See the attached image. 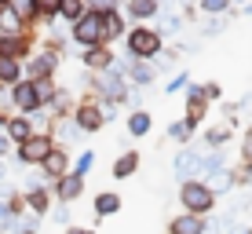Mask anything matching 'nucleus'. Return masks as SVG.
Here are the masks:
<instances>
[{
	"instance_id": "ddd939ff",
	"label": "nucleus",
	"mask_w": 252,
	"mask_h": 234,
	"mask_svg": "<svg viewBox=\"0 0 252 234\" xmlns=\"http://www.w3.org/2000/svg\"><path fill=\"white\" fill-rule=\"evenodd\" d=\"M114 48L110 44H95V48H84L81 51V66L88 73H102V70H110V66H114Z\"/></svg>"
},
{
	"instance_id": "f257e3e1",
	"label": "nucleus",
	"mask_w": 252,
	"mask_h": 234,
	"mask_svg": "<svg viewBox=\"0 0 252 234\" xmlns=\"http://www.w3.org/2000/svg\"><path fill=\"white\" fill-rule=\"evenodd\" d=\"M161 51H164V37L158 26H128V33H125V55L128 59L154 63Z\"/></svg>"
},
{
	"instance_id": "72a5a7b5",
	"label": "nucleus",
	"mask_w": 252,
	"mask_h": 234,
	"mask_svg": "<svg viewBox=\"0 0 252 234\" xmlns=\"http://www.w3.org/2000/svg\"><path fill=\"white\" fill-rule=\"evenodd\" d=\"M125 4V0H84V7L95 15H106V11H117V7Z\"/></svg>"
},
{
	"instance_id": "37998d69",
	"label": "nucleus",
	"mask_w": 252,
	"mask_h": 234,
	"mask_svg": "<svg viewBox=\"0 0 252 234\" xmlns=\"http://www.w3.org/2000/svg\"><path fill=\"white\" fill-rule=\"evenodd\" d=\"M245 216H249V223H252V198H249V212H245Z\"/></svg>"
},
{
	"instance_id": "423d86ee",
	"label": "nucleus",
	"mask_w": 252,
	"mask_h": 234,
	"mask_svg": "<svg viewBox=\"0 0 252 234\" xmlns=\"http://www.w3.org/2000/svg\"><path fill=\"white\" fill-rule=\"evenodd\" d=\"M69 40H73L77 48H95V44H102V19L95 11H84L81 19H77L73 26H69Z\"/></svg>"
},
{
	"instance_id": "79ce46f5",
	"label": "nucleus",
	"mask_w": 252,
	"mask_h": 234,
	"mask_svg": "<svg viewBox=\"0 0 252 234\" xmlns=\"http://www.w3.org/2000/svg\"><path fill=\"white\" fill-rule=\"evenodd\" d=\"M241 15H252V0H249V4H245V7H241Z\"/></svg>"
},
{
	"instance_id": "a878e982",
	"label": "nucleus",
	"mask_w": 252,
	"mask_h": 234,
	"mask_svg": "<svg viewBox=\"0 0 252 234\" xmlns=\"http://www.w3.org/2000/svg\"><path fill=\"white\" fill-rule=\"evenodd\" d=\"M179 143V146H190V139H194V128H190L187 125V121L183 117H179V121H168V132H164V143Z\"/></svg>"
},
{
	"instance_id": "7ed1b4c3",
	"label": "nucleus",
	"mask_w": 252,
	"mask_h": 234,
	"mask_svg": "<svg viewBox=\"0 0 252 234\" xmlns=\"http://www.w3.org/2000/svg\"><path fill=\"white\" fill-rule=\"evenodd\" d=\"M216 190L201 183V179H187V183H179V205H183V212H194V216H212L216 212Z\"/></svg>"
},
{
	"instance_id": "aec40b11",
	"label": "nucleus",
	"mask_w": 252,
	"mask_h": 234,
	"mask_svg": "<svg viewBox=\"0 0 252 234\" xmlns=\"http://www.w3.org/2000/svg\"><path fill=\"white\" fill-rule=\"evenodd\" d=\"M33 132H37V128H33V117H26V114H19V117H7V139H11L15 146L26 143Z\"/></svg>"
},
{
	"instance_id": "6ab92c4d",
	"label": "nucleus",
	"mask_w": 252,
	"mask_h": 234,
	"mask_svg": "<svg viewBox=\"0 0 252 234\" xmlns=\"http://www.w3.org/2000/svg\"><path fill=\"white\" fill-rule=\"evenodd\" d=\"M168 234H205V216L194 212H179L168 220Z\"/></svg>"
},
{
	"instance_id": "20e7f679",
	"label": "nucleus",
	"mask_w": 252,
	"mask_h": 234,
	"mask_svg": "<svg viewBox=\"0 0 252 234\" xmlns=\"http://www.w3.org/2000/svg\"><path fill=\"white\" fill-rule=\"evenodd\" d=\"M172 176H176L179 183H187V179H205V150H197V146H179L176 158H172Z\"/></svg>"
},
{
	"instance_id": "5701e85b",
	"label": "nucleus",
	"mask_w": 252,
	"mask_h": 234,
	"mask_svg": "<svg viewBox=\"0 0 252 234\" xmlns=\"http://www.w3.org/2000/svg\"><path fill=\"white\" fill-rule=\"evenodd\" d=\"M117 212H121V194L117 190L95 194V220H106V216H117Z\"/></svg>"
},
{
	"instance_id": "6e6552de",
	"label": "nucleus",
	"mask_w": 252,
	"mask_h": 234,
	"mask_svg": "<svg viewBox=\"0 0 252 234\" xmlns=\"http://www.w3.org/2000/svg\"><path fill=\"white\" fill-rule=\"evenodd\" d=\"M59 51H33L30 59L22 63V77L26 81H44V77H55V70H59Z\"/></svg>"
},
{
	"instance_id": "473e14b6",
	"label": "nucleus",
	"mask_w": 252,
	"mask_h": 234,
	"mask_svg": "<svg viewBox=\"0 0 252 234\" xmlns=\"http://www.w3.org/2000/svg\"><path fill=\"white\" fill-rule=\"evenodd\" d=\"M37 227H40V216H19L15 220V234H37Z\"/></svg>"
},
{
	"instance_id": "ea45409f",
	"label": "nucleus",
	"mask_w": 252,
	"mask_h": 234,
	"mask_svg": "<svg viewBox=\"0 0 252 234\" xmlns=\"http://www.w3.org/2000/svg\"><path fill=\"white\" fill-rule=\"evenodd\" d=\"M66 234H99V231H92V227H73V223H69Z\"/></svg>"
},
{
	"instance_id": "b1692460",
	"label": "nucleus",
	"mask_w": 252,
	"mask_h": 234,
	"mask_svg": "<svg viewBox=\"0 0 252 234\" xmlns=\"http://www.w3.org/2000/svg\"><path fill=\"white\" fill-rule=\"evenodd\" d=\"M19 81H22V59H7V55H0V84L15 88Z\"/></svg>"
},
{
	"instance_id": "de8ad7c7",
	"label": "nucleus",
	"mask_w": 252,
	"mask_h": 234,
	"mask_svg": "<svg viewBox=\"0 0 252 234\" xmlns=\"http://www.w3.org/2000/svg\"><path fill=\"white\" fill-rule=\"evenodd\" d=\"M230 4H234V0H230Z\"/></svg>"
},
{
	"instance_id": "a18cd8bd",
	"label": "nucleus",
	"mask_w": 252,
	"mask_h": 234,
	"mask_svg": "<svg viewBox=\"0 0 252 234\" xmlns=\"http://www.w3.org/2000/svg\"><path fill=\"white\" fill-rule=\"evenodd\" d=\"M0 7H4V0H0Z\"/></svg>"
},
{
	"instance_id": "4be33fe9",
	"label": "nucleus",
	"mask_w": 252,
	"mask_h": 234,
	"mask_svg": "<svg viewBox=\"0 0 252 234\" xmlns=\"http://www.w3.org/2000/svg\"><path fill=\"white\" fill-rule=\"evenodd\" d=\"M51 139H55V146H73L77 139H81V128L73 125V117H59V121H55V132H51Z\"/></svg>"
},
{
	"instance_id": "c85d7f7f",
	"label": "nucleus",
	"mask_w": 252,
	"mask_h": 234,
	"mask_svg": "<svg viewBox=\"0 0 252 234\" xmlns=\"http://www.w3.org/2000/svg\"><path fill=\"white\" fill-rule=\"evenodd\" d=\"M187 84H190V70H176L168 77V81H164V95H179V92H187Z\"/></svg>"
},
{
	"instance_id": "cd10ccee",
	"label": "nucleus",
	"mask_w": 252,
	"mask_h": 234,
	"mask_svg": "<svg viewBox=\"0 0 252 234\" xmlns=\"http://www.w3.org/2000/svg\"><path fill=\"white\" fill-rule=\"evenodd\" d=\"M183 26H187V19H183V15L168 11V15L161 19V26H158V30H161V37H179V33H183Z\"/></svg>"
},
{
	"instance_id": "58836bf2",
	"label": "nucleus",
	"mask_w": 252,
	"mask_h": 234,
	"mask_svg": "<svg viewBox=\"0 0 252 234\" xmlns=\"http://www.w3.org/2000/svg\"><path fill=\"white\" fill-rule=\"evenodd\" d=\"M234 106H238V114H249V117H252V92H249V95H241Z\"/></svg>"
},
{
	"instance_id": "7c9ffc66",
	"label": "nucleus",
	"mask_w": 252,
	"mask_h": 234,
	"mask_svg": "<svg viewBox=\"0 0 252 234\" xmlns=\"http://www.w3.org/2000/svg\"><path fill=\"white\" fill-rule=\"evenodd\" d=\"M33 4H37L40 22H55L59 19V4H63V0H33Z\"/></svg>"
},
{
	"instance_id": "2f4dec72",
	"label": "nucleus",
	"mask_w": 252,
	"mask_h": 234,
	"mask_svg": "<svg viewBox=\"0 0 252 234\" xmlns=\"http://www.w3.org/2000/svg\"><path fill=\"white\" fill-rule=\"evenodd\" d=\"M223 30H227V15H220V19H208V22L201 26V40H216Z\"/></svg>"
},
{
	"instance_id": "4468645a",
	"label": "nucleus",
	"mask_w": 252,
	"mask_h": 234,
	"mask_svg": "<svg viewBox=\"0 0 252 234\" xmlns=\"http://www.w3.org/2000/svg\"><path fill=\"white\" fill-rule=\"evenodd\" d=\"M11 102H15V110H19V114H26V117L37 114V110H40V99H37L33 81H26V77H22V81L11 88Z\"/></svg>"
},
{
	"instance_id": "f3484780",
	"label": "nucleus",
	"mask_w": 252,
	"mask_h": 234,
	"mask_svg": "<svg viewBox=\"0 0 252 234\" xmlns=\"http://www.w3.org/2000/svg\"><path fill=\"white\" fill-rule=\"evenodd\" d=\"M26 209L33 216H44L51 212V183H37V187H26Z\"/></svg>"
},
{
	"instance_id": "4c0bfd02",
	"label": "nucleus",
	"mask_w": 252,
	"mask_h": 234,
	"mask_svg": "<svg viewBox=\"0 0 252 234\" xmlns=\"http://www.w3.org/2000/svg\"><path fill=\"white\" fill-rule=\"evenodd\" d=\"M241 161L252 165V128H245V135H241Z\"/></svg>"
},
{
	"instance_id": "9b49d317",
	"label": "nucleus",
	"mask_w": 252,
	"mask_h": 234,
	"mask_svg": "<svg viewBox=\"0 0 252 234\" xmlns=\"http://www.w3.org/2000/svg\"><path fill=\"white\" fill-rule=\"evenodd\" d=\"M69 168H73V161H69V150H66V146H55V150L40 161V176H44V183H59Z\"/></svg>"
},
{
	"instance_id": "a211bd4d",
	"label": "nucleus",
	"mask_w": 252,
	"mask_h": 234,
	"mask_svg": "<svg viewBox=\"0 0 252 234\" xmlns=\"http://www.w3.org/2000/svg\"><path fill=\"white\" fill-rule=\"evenodd\" d=\"M125 132H128V139H146L154 132V114L150 110H132L125 117Z\"/></svg>"
},
{
	"instance_id": "bb28decb",
	"label": "nucleus",
	"mask_w": 252,
	"mask_h": 234,
	"mask_svg": "<svg viewBox=\"0 0 252 234\" xmlns=\"http://www.w3.org/2000/svg\"><path fill=\"white\" fill-rule=\"evenodd\" d=\"M84 11H88V7H84V0H63V4H59V19H63V22H69V26H73L77 19H81Z\"/></svg>"
},
{
	"instance_id": "09e8293b",
	"label": "nucleus",
	"mask_w": 252,
	"mask_h": 234,
	"mask_svg": "<svg viewBox=\"0 0 252 234\" xmlns=\"http://www.w3.org/2000/svg\"><path fill=\"white\" fill-rule=\"evenodd\" d=\"M249 128H252V125H249Z\"/></svg>"
},
{
	"instance_id": "0eeeda50",
	"label": "nucleus",
	"mask_w": 252,
	"mask_h": 234,
	"mask_svg": "<svg viewBox=\"0 0 252 234\" xmlns=\"http://www.w3.org/2000/svg\"><path fill=\"white\" fill-rule=\"evenodd\" d=\"M205 117H208V99L201 95V84L190 81V84H187V92H183V121L197 132V128L205 125Z\"/></svg>"
},
{
	"instance_id": "49530a36",
	"label": "nucleus",
	"mask_w": 252,
	"mask_h": 234,
	"mask_svg": "<svg viewBox=\"0 0 252 234\" xmlns=\"http://www.w3.org/2000/svg\"><path fill=\"white\" fill-rule=\"evenodd\" d=\"M0 125H4V117H0Z\"/></svg>"
},
{
	"instance_id": "412c9836",
	"label": "nucleus",
	"mask_w": 252,
	"mask_h": 234,
	"mask_svg": "<svg viewBox=\"0 0 252 234\" xmlns=\"http://www.w3.org/2000/svg\"><path fill=\"white\" fill-rule=\"evenodd\" d=\"M230 139H234V128L227 125V121H223V125H208V128H205V146H208V150H223ZM208 150H205V154H208Z\"/></svg>"
},
{
	"instance_id": "1a4fd4ad",
	"label": "nucleus",
	"mask_w": 252,
	"mask_h": 234,
	"mask_svg": "<svg viewBox=\"0 0 252 234\" xmlns=\"http://www.w3.org/2000/svg\"><path fill=\"white\" fill-rule=\"evenodd\" d=\"M51 150H55L51 132H33L26 143H19V161L22 165H37V168H40V161H44Z\"/></svg>"
},
{
	"instance_id": "39448f33",
	"label": "nucleus",
	"mask_w": 252,
	"mask_h": 234,
	"mask_svg": "<svg viewBox=\"0 0 252 234\" xmlns=\"http://www.w3.org/2000/svg\"><path fill=\"white\" fill-rule=\"evenodd\" d=\"M114 70L125 73V81L132 84V88H150V84L158 81V66H154V63H143V59L117 55V59H114Z\"/></svg>"
},
{
	"instance_id": "dca6fc26",
	"label": "nucleus",
	"mask_w": 252,
	"mask_h": 234,
	"mask_svg": "<svg viewBox=\"0 0 252 234\" xmlns=\"http://www.w3.org/2000/svg\"><path fill=\"white\" fill-rule=\"evenodd\" d=\"M102 19V44H110L114 48V40H125V33H128V19H125V11H106V15H99Z\"/></svg>"
},
{
	"instance_id": "393cba45",
	"label": "nucleus",
	"mask_w": 252,
	"mask_h": 234,
	"mask_svg": "<svg viewBox=\"0 0 252 234\" xmlns=\"http://www.w3.org/2000/svg\"><path fill=\"white\" fill-rule=\"evenodd\" d=\"M4 4H7V11H15V15H19V19H22L26 26H30V30L40 22V15H37V4H33V0H4Z\"/></svg>"
},
{
	"instance_id": "f03ea898",
	"label": "nucleus",
	"mask_w": 252,
	"mask_h": 234,
	"mask_svg": "<svg viewBox=\"0 0 252 234\" xmlns=\"http://www.w3.org/2000/svg\"><path fill=\"white\" fill-rule=\"evenodd\" d=\"M114 110L117 106H106V102H99L95 95H84V99H77V106H73L69 117H73V125L81 128V135H95L114 121Z\"/></svg>"
},
{
	"instance_id": "c03bdc74",
	"label": "nucleus",
	"mask_w": 252,
	"mask_h": 234,
	"mask_svg": "<svg viewBox=\"0 0 252 234\" xmlns=\"http://www.w3.org/2000/svg\"><path fill=\"white\" fill-rule=\"evenodd\" d=\"M4 176H7V168H4V165H0V183H4Z\"/></svg>"
},
{
	"instance_id": "f704fd0d",
	"label": "nucleus",
	"mask_w": 252,
	"mask_h": 234,
	"mask_svg": "<svg viewBox=\"0 0 252 234\" xmlns=\"http://www.w3.org/2000/svg\"><path fill=\"white\" fill-rule=\"evenodd\" d=\"M92 168H95V150H84L81 158L73 161V168H69V172H77V176H88Z\"/></svg>"
},
{
	"instance_id": "9d476101",
	"label": "nucleus",
	"mask_w": 252,
	"mask_h": 234,
	"mask_svg": "<svg viewBox=\"0 0 252 234\" xmlns=\"http://www.w3.org/2000/svg\"><path fill=\"white\" fill-rule=\"evenodd\" d=\"M121 11H125L128 26H146L161 15V0H125Z\"/></svg>"
},
{
	"instance_id": "c756f323",
	"label": "nucleus",
	"mask_w": 252,
	"mask_h": 234,
	"mask_svg": "<svg viewBox=\"0 0 252 234\" xmlns=\"http://www.w3.org/2000/svg\"><path fill=\"white\" fill-rule=\"evenodd\" d=\"M197 11H205L208 19H220L230 11V0H197Z\"/></svg>"
},
{
	"instance_id": "a19ab883",
	"label": "nucleus",
	"mask_w": 252,
	"mask_h": 234,
	"mask_svg": "<svg viewBox=\"0 0 252 234\" xmlns=\"http://www.w3.org/2000/svg\"><path fill=\"white\" fill-rule=\"evenodd\" d=\"M11 150V139H7V135H0V154H7Z\"/></svg>"
},
{
	"instance_id": "f8f14e48",
	"label": "nucleus",
	"mask_w": 252,
	"mask_h": 234,
	"mask_svg": "<svg viewBox=\"0 0 252 234\" xmlns=\"http://www.w3.org/2000/svg\"><path fill=\"white\" fill-rule=\"evenodd\" d=\"M81 194H84V176H77V172H66L59 183H51V198H55L59 205L81 201Z\"/></svg>"
},
{
	"instance_id": "e433bc0d",
	"label": "nucleus",
	"mask_w": 252,
	"mask_h": 234,
	"mask_svg": "<svg viewBox=\"0 0 252 234\" xmlns=\"http://www.w3.org/2000/svg\"><path fill=\"white\" fill-rule=\"evenodd\" d=\"M51 220H55L59 227H69V205H59V201H55V209H51Z\"/></svg>"
},
{
	"instance_id": "2eb2a0df",
	"label": "nucleus",
	"mask_w": 252,
	"mask_h": 234,
	"mask_svg": "<svg viewBox=\"0 0 252 234\" xmlns=\"http://www.w3.org/2000/svg\"><path fill=\"white\" fill-rule=\"evenodd\" d=\"M139 165H143L139 150H135V146H125V150L114 158V165H110V176H114V179H132L139 172Z\"/></svg>"
},
{
	"instance_id": "c9c22d12",
	"label": "nucleus",
	"mask_w": 252,
	"mask_h": 234,
	"mask_svg": "<svg viewBox=\"0 0 252 234\" xmlns=\"http://www.w3.org/2000/svg\"><path fill=\"white\" fill-rule=\"evenodd\" d=\"M201 95H205L208 102H220V99H223V84H220V81H205V84H201Z\"/></svg>"
}]
</instances>
